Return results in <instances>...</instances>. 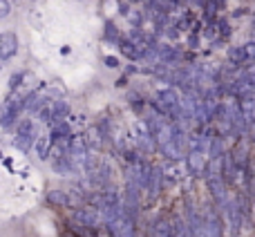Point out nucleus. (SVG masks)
<instances>
[{
	"instance_id": "nucleus-1",
	"label": "nucleus",
	"mask_w": 255,
	"mask_h": 237,
	"mask_svg": "<svg viewBox=\"0 0 255 237\" xmlns=\"http://www.w3.org/2000/svg\"><path fill=\"white\" fill-rule=\"evenodd\" d=\"M74 222L76 226L85 231V233H97V224L101 222V215H99V208H94L92 204L90 206H81L74 211Z\"/></svg>"
},
{
	"instance_id": "nucleus-2",
	"label": "nucleus",
	"mask_w": 255,
	"mask_h": 237,
	"mask_svg": "<svg viewBox=\"0 0 255 237\" xmlns=\"http://www.w3.org/2000/svg\"><path fill=\"white\" fill-rule=\"evenodd\" d=\"M18 54V36L13 31L0 34V61H9Z\"/></svg>"
},
{
	"instance_id": "nucleus-3",
	"label": "nucleus",
	"mask_w": 255,
	"mask_h": 237,
	"mask_svg": "<svg viewBox=\"0 0 255 237\" xmlns=\"http://www.w3.org/2000/svg\"><path fill=\"white\" fill-rule=\"evenodd\" d=\"M206 186H208V190H211L213 199H215L220 206H224V202L229 199V190H226L224 179H222L220 175H208L206 177Z\"/></svg>"
},
{
	"instance_id": "nucleus-4",
	"label": "nucleus",
	"mask_w": 255,
	"mask_h": 237,
	"mask_svg": "<svg viewBox=\"0 0 255 237\" xmlns=\"http://www.w3.org/2000/svg\"><path fill=\"white\" fill-rule=\"evenodd\" d=\"M161 188H163V170L150 166V175H148V181H145V193L150 197H157L161 193Z\"/></svg>"
},
{
	"instance_id": "nucleus-5",
	"label": "nucleus",
	"mask_w": 255,
	"mask_h": 237,
	"mask_svg": "<svg viewBox=\"0 0 255 237\" xmlns=\"http://www.w3.org/2000/svg\"><path fill=\"white\" fill-rule=\"evenodd\" d=\"M204 166H206V159H204L202 150H188V154H186V168L193 175H202Z\"/></svg>"
},
{
	"instance_id": "nucleus-6",
	"label": "nucleus",
	"mask_w": 255,
	"mask_h": 237,
	"mask_svg": "<svg viewBox=\"0 0 255 237\" xmlns=\"http://www.w3.org/2000/svg\"><path fill=\"white\" fill-rule=\"evenodd\" d=\"M67 115H70V106H67L65 101H52V106H49V118L47 123H58L63 121V118H67Z\"/></svg>"
},
{
	"instance_id": "nucleus-7",
	"label": "nucleus",
	"mask_w": 255,
	"mask_h": 237,
	"mask_svg": "<svg viewBox=\"0 0 255 237\" xmlns=\"http://www.w3.org/2000/svg\"><path fill=\"white\" fill-rule=\"evenodd\" d=\"M20 118V108H2V115H0V127L2 130H11L13 125Z\"/></svg>"
},
{
	"instance_id": "nucleus-8",
	"label": "nucleus",
	"mask_w": 255,
	"mask_h": 237,
	"mask_svg": "<svg viewBox=\"0 0 255 237\" xmlns=\"http://www.w3.org/2000/svg\"><path fill=\"white\" fill-rule=\"evenodd\" d=\"M52 170L58 172V175H72V172H74V166H72L67 154H56V159H54V163H52Z\"/></svg>"
},
{
	"instance_id": "nucleus-9",
	"label": "nucleus",
	"mask_w": 255,
	"mask_h": 237,
	"mask_svg": "<svg viewBox=\"0 0 255 237\" xmlns=\"http://www.w3.org/2000/svg\"><path fill=\"white\" fill-rule=\"evenodd\" d=\"M206 150H208V157H211V159L222 157V154H224V139H222V136H217V134L211 136V139H208Z\"/></svg>"
},
{
	"instance_id": "nucleus-10",
	"label": "nucleus",
	"mask_w": 255,
	"mask_h": 237,
	"mask_svg": "<svg viewBox=\"0 0 255 237\" xmlns=\"http://www.w3.org/2000/svg\"><path fill=\"white\" fill-rule=\"evenodd\" d=\"M34 139H36V134H22V132H18L16 139H13V145H16V150H20V152H29V150L34 148Z\"/></svg>"
},
{
	"instance_id": "nucleus-11",
	"label": "nucleus",
	"mask_w": 255,
	"mask_h": 237,
	"mask_svg": "<svg viewBox=\"0 0 255 237\" xmlns=\"http://www.w3.org/2000/svg\"><path fill=\"white\" fill-rule=\"evenodd\" d=\"M152 235L154 237H170L172 235V224H170V220H157L152 224Z\"/></svg>"
},
{
	"instance_id": "nucleus-12",
	"label": "nucleus",
	"mask_w": 255,
	"mask_h": 237,
	"mask_svg": "<svg viewBox=\"0 0 255 237\" xmlns=\"http://www.w3.org/2000/svg\"><path fill=\"white\" fill-rule=\"evenodd\" d=\"M34 148H36V154H38V159H47L52 143H49L47 136H36V139H34Z\"/></svg>"
},
{
	"instance_id": "nucleus-13",
	"label": "nucleus",
	"mask_w": 255,
	"mask_h": 237,
	"mask_svg": "<svg viewBox=\"0 0 255 237\" xmlns=\"http://www.w3.org/2000/svg\"><path fill=\"white\" fill-rule=\"evenodd\" d=\"M47 202L52 204V206H67V204H70V197H67V193H63V190H49Z\"/></svg>"
},
{
	"instance_id": "nucleus-14",
	"label": "nucleus",
	"mask_w": 255,
	"mask_h": 237,
	"mask_svg": "<svg viewBox=\"0 0 255 237\" xmlns=\"http://www.w3.org/2000/svg\"><path fill=\"white\" fill-rule=\"evenodd\" d=\"M229 61H231V65H235V67H242V65H247V56H244V49H242V45L240 47H233L229 52Z\"/></svg>"
},
{
	"instance_id": "nucleus-15",
	"label": "nucleus",
	"mask_w": 255,
	"mask_h": 237,
	"mask_svg": "<svg viewBox=\"0 0 255 237\" xmlns=\"http://www.w3.org/2000/svg\"><path fill=\"white\" fill-rule=\"evenodd\" d=\"M103 38H106V43H115L117 45V40L121 38V34H119V29H117V25L115 22H106V31H103Z\"/></svg>"
},
{
	"instance_id": "nucleus-16",
	"label": "nucleus",
	"mask_w": 255,
	"mask_h": 237,
	"mask_svg": "<svg viewBox=\"0 0 255 237\" xmlns=\"http://www.w3.org/2000/svg\"><path fill=\"white\" fill-rule=\"evenodd\" d=\"M16 125H18V132H22V134H36V127L31 118H18Z\"/></svg>"
},
{
	"instance_id": "nucleus-17",
	"label": "nucleus",
	"mask_w": 255,
	"mask_h": 237,
	"mask_svg": "<svg viewBox=\"0 0 255 237\" xmlns=\"http://www.w3.org/2000/svg\"><path fill=\"white\" fill-rule=\"evenodd\" d=\"M126 16H128V20L132 22V27H134V29H141V25H143V13L130 9V11H126Z\"/></svg>"
},
{
	"instance_id": "nucleus-18",
	"label": "nucleus",
	"mask_w": 255,
	"mask_h": 237,
	"mask_svg": "<svg viewBox=\"0 0 255 237\" xmlns=\"http://www.w3.org/2000/svg\"><path fill=\"white\" fill-rule=\"evenodd\" d=\"M22 81H25V72H13L11 79H9V90H11V92H16V90L22 85Z\"/></svg>"
},
{
	"instance_id": "nucleus-19",
	"label": "nucleus",
	"mask_w": 255,
	"mask_h": 237,
	"mask_svg": "<svg viewBox=\"0 0 255 237\" xmlns=\"http://www.w3.org/2000/svg\"><path fill=\"white\" fill-rule=\"evenodd\" d=\"M242 49H244V56H247V61L253 63V58H255V45L249 40L247 45H242Z\"/></svg>"
},
{
	"instance_id": "nucleus-20",
	"label": "nucleus",
	"mask_w": 255,
	"mask_h": 237,
	"mask_svg": "<svg viewBox=\"0 0 255 237\" xmlns=\"http://www.w3.org/2000/svg\"><path fill=\"white\" fill-rule=\"evenodd\" d=\"M9 11H11V4H9V0H0V20H2V18H7Z\"/></svg>"
},
{
	"instance_id": "nucleus-21",
	"label": "nucleus",
	"mask_w": 255,
	"mask_h": 237,
	"mask_svg": "<svg viewBox=\"0 0 255 237\" xmlns=\"http://www.w3.org/2000/svg\"><path fill=\"white\" fill-rule=\"evenodd\" d=\"M188 45H190V49H197V45H199V38H197V31H195V34H193V36H190Z\"/></svg>"
},
{
	"instance_id": "nucleus-22",
	"label": "nucleus",
	"mask_w": 255,
	"mask_h": 237,
	"mask_svg": "<svg viewBox=\"0 0 255 237\" xmlns=\"http://www.w3.org/2000/svg\"><path fill=\"white\" fill-rule=\"evenodd\" d=\"M106 65L108 67H119V61L115 56H106Z\"/></svg>"
},
{
	"instance_id": "nucleus-23",
	"label": "nucleus",
	"mask_w": 255,
	"mask_h": 237,
	"mask_svg": "<svg viewBox=\"0 0 255 237\" xmlns=\"http://www.w3.org/2000/svg\"><path fill=\"white\" fill-rule=\"evenodd\" d=\"M0 157H2V150H0Z\"/></svg>"
}]
</instances>
